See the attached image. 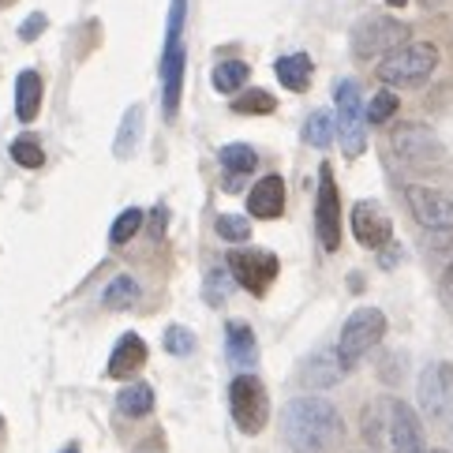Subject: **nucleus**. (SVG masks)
<instances>
[{"instance_id": "15", "label": "nucleus", "mask_w": 453, "mask_h": 453, "mask_svg": "<svg viewBox=\"0 0 453 453\" xmlns=\"http://www.w3.org/2000/svg\"><path fill=\"white\" fill-rule=\"evenodd\" d=\"M248 214H251V218H263V221H273V218L285 214V180H281L278 173L263 176L258 184H251Z\"/></svg>"}, {"instance_id": "9", "label": "nucleus", "mask_w": 453, "mask_h": 453, "mask_svg": "<svg viewBox=\"0 0 453 453\" xmlns=\"http://www.w3.org/2000/svg\"><path fill=\"white\" fill-rule=\"evenodd\" d=\"M315 229H319V240H322V251H337V248H342V196H337V180H334L330 165L319 169Z\"/></svg>"}, {"instance_id": "14", "label": "nucleus", "mask_w": 453, "mask_h": 453, "mask_svg": "<svg viewBox=\"0 0 453 453\" xmlns=\"http://www.w3.org/2000/svg\"><path fill=\"white\" fill-rule=\"evenodd\" d=\"M180 87H184V42H165V60H161V102H165V117L173 120L180 109Z\"/></svg>"}, {"instance_id": "13", "label": "nucleus", "mask_w": 453, "mask_h": 453, "mask_svg": "<svg viewBox=\"0 0 453 453\" xmlns=\"http://www.w3.org/2000/svg\"><path fill=\"white\" fill-rule=\"evenodd\" d=\"M386 416H390V446H394V453H427L424 449V427H419V416L412 412V404L390 397L386 401Z\"/></svg>"}, {"instance_id": "30", "label": "nucleus", "mask_w": 453, "mask_h": 453, "mask_svg": "<svg viewBox=\"0 0 453 453\" xmlns=\"http://www.w3.org/2000/svg\"><path fill=\"white\" fill-rule=\"evenodd\" d=\"M214 229H218L221 240H233V244H244V240H251V221L240 218V214H221Z\"/></svg>"}, {"instance_id": "24", "label": "nucleus", "mask_w": 453, "mask_h": 453, "mask_svg": "<svg viewBox=\"0 0 453 453\" xmlns=\"http://www.w3.org/2000/svg\"><path fill=\"white\" fill-rule=\"evenodd\" d=\"M102 303L109 307V311H127V307H135V303H139V285H135V278H127V273L112 278L109 288L102 293Z\"/></svg>"}, {"instance_id": "35", "label": "nucleus", "mask_w": 453, "mask_h": 453, "mask_svg": "<svg viewBox=\"0 0 453 453\" xmlns=\"http://www.w3.org/2000/svg\"><path fill=\"white\" fill-rule=\"evenodd\" d=\"M439 296H442V303H446V311L453 315V263L446 266V273H442V285H439Z\"/></svg>"}, {"instance_id": "10", "label": "nucleus", "mask_w": 453, "mask_h": 453, "mask_svg": "<svg viewBox=\"0 0 453 453\" xmlns=\"http://www.w3.org/2000/svg\"><path fill=\"white\" fill-rule=\"evenodd\" d=\"M404 203H409L412 218L424 229H453V196L427 184H409L404 188Z\"/></svg>"}, {"instance_id": "33", "label": "nucleus", "mask_w": 453, "mask_h": 453, "mask_svg": "<svg viewBox=\"0 0 453 453\" xmlns=\"http://www.w3.org/2000/svg\"><path fill=\"white\" fill-rule=\"evenodd\" d=\"M229 281L233 278H225V270H210L206 273V293L203 296H206L210 307H221L225 303V285H229Z\"/></svg>"}, {"instance_id": "20", "label": "nucleus", "mask_w": 453, "mask_h": 453, "mask_svg": "<svg viewBox=\"0 0 453 453\" xmlns=\"http://www.w3.org/2000/svg\"><path fill=\"white\" fill-rule=\"evenodd\" d=\"M225 334H229V337H225L229 360H233L236 367H255L258 349H255V334H251L248 322H229V330H225Z\"/></svg>"}, {"instance_id": "22", "label": "nucleus", "mask_w": 453, "mask_h": 453, "mask_svg": "<svg viewBox=\"0 0 453 453\" xmlns=\"http://www.w3.org/2000/svg\"><path fill=\"white\" fill-rule=\"evenodd\" d=\"M218 161H221V169L236 180V176H244V173H255L258 154H255V147H248V142H229V147L218 150Z\"/></svg>"}, {"instance_id": "8", "label": "nucleus", "mask_w": 453, "mask_h": 453, "mask_svg": "<svg viewBox=\"0 0 453 453\" xmlns=\"http://www.w3.org/2000/svg\"><path fill=\"white\" fill-rule=\"evenodd\" d=\"M390 147L401 161H409V165H439V161L446 157L442 139L434 135L427 124H412V120L394 127Z\"/></svg>"}, {"instance_id": "34", "label": "nucleus", "mask_w": 453, "mask_h": 453, "mask_svg": "<svg viewBox=\"0 0 453 453\" xmlns=\"http://www.w3.org/2000/svg\"><path fill=\"white\" fill-rule=\"evenodd\" d=\"M42 30H45V15H42V12H35V15H30V19L19 27V38H23V42H35V38L42 35Z\"/></svg>"}, {"instance_id": "21", "label": "nucleus", "mask_w": 453, "mask_h": 453, "mask_svg": "<svg viewBox=\"0 0 453 453\" xmlns=\"http://www.w3.org/2000/svg\"><path fill=\"white\" fill-rule=\"evenodd\" d=\"M139 139H142V105H132V109L124 112L117 139H112V154H117L120 161H124V157H132L135 147H139Z\"/></svg>"}, {"instance_id": "25", "label": "nucleus", "mask_w": 453, "mask_h": 453, "mask_svg": "<svg viewBox=\"0 0 453 453\" xmlns=\"http://www.w3.org/2000/svg\"><path fill=\"white\" fill-rule=\"evenodd\" d=\"M334 135H337V124H334L330 112H311V117L303 120V142H307V147L326 150L334 142Z\"/></svg>"}, {"instance_id": "11", "label": "nucleus", "mask_w": 453, "mask_h": 453, "mask_svg": "<svg viewBox=\"0 0 453 453\" xmlns=\"http://www.w3.org/2000/svg\"><path fill=\"white\" fill-rule=\"evenodd\" d=\"M419 409L431 419H446L453 412V364H431L419 375Z\"/></svg>"}, {"instance_id": "31", "label": "nucleus", "mask_w": 453, "mask_h": 453, "mask_svg": "<svg viewBox=\"0 0 453 453\" xmlns=\"http://www.w3.org/2000/svg\"><path fill=\"white\" fill-rule=\"evenodd\" d=\"M397 112V94L394 90H379L367 105V124H386Z\"/></svg>"}, {"instance_id": "28", "label": "nucleus", "mask_w": 453, "mask_h": 453, "mask_svg": "<svg viewBox=\"0 0 453 453\" xmlns=\"http://www.w3.org/2000/svg\"><path fill=\"white\" fill-rule=\"evenodd\" d=\"M12 157H15V165H23V169H42L45 165V150H42V142L35 135H19L12 142Z\"/></svg>"}, {"instance_id": "3", "label": "nucleus", "mask_w": 453, "mask_h": 453, "mask_svg": "<svg viewBox=\"0 0 453 453\" xmlns=\"http://www.w3.org/2000/svg\"><path fill=\"white\" fill-rule=\"evenodd\" d=\"M409 23L394 19V15H364L360 23L352 27V57L356 60H375L394 53L397 45L409 42Z\"/></svg>"}, {"instance_id": "37", "label": "nucleus", "mask_w": 453, "mask_h": 453, "mask_svg": "<svg viewBox=\"0 0 453 453\" xmlns=\"http://www.w3.org/2000/svg\"><path fill=\"white\" fill-rule=\"evenodd\" d=\"M15 4V0H0V8H12Z\"/></svg>"}, {"instance_id": "26", "label": "nucleus", "mask_w": 453, "mask_h": 453, "mask_svg": "<svg viewBox=\"0 0 453 453\" xmlns=\"http://www.w3.org/2000/svg\"><path fill=\"white\" fill-rule=\"evenodd\" d=\"M248 75H251V68H248L244 60H221L218 68H214V90H221V94H236V90H244Z\"/></svg>"}, {"instance_id": "36", "label": "nucleus", "mask_w": 453, "mask_h": 453, "mask_svg": "<svg viewBox=\"0 0 453 453\" xmlns=\"http://www.w3.org/2000/svg\"><path fill=\"white\" fill-rule=\"evenodd\" d=\"M382 4H390V8H404V4H409V0H382Z\"/></svg>"}, {"instance_id": "17", "label": "nucleus", "mask_w": 453, "mask_h": 453, "mask_svg": "<svg viewBox=\"0 0 453 453\" xmlns=\"http://www.w3.org/2000/svg\"><path fill=\"white\" fill-rule=\"evenodd\" d=\"M147 364V342H142L139 334H124L117 349H112L109 356V379H127V375H135V371Z\"/></svg>"}, {"instance_id": "4", "label": "nucleus", "mask_w": 453, "mask_h": 453, "mask_svg": "<svg viewBox=\"0 0 453 453\" xmlns=\"http://www.w3.org/2000/svg\"><path fill=\"white\" fill-rule=\"evenodd\" d=\"M382 337H386V315L379 307H356L345 319L342 337H337V356H342L345 367H356Z\"/></svg>"}, {"instance_id": "39", "label": "nucleus", "mask_w": 453, "mask_h": 453, "mask_svg": "<svg viewBox=\"0 0 453 453\" xmlns=\"http://www.w3.org/2000/svg\"><path fill=\"white\" fill-rule=\"evenodd\" d=\"M424 4H439V0H424Z\"/></svg>"}, {"instance_id": "27", "label": "nucleus", "mask_w": 453, "mask_h": 453, "mask_svg": "<svg viewBox=\"0 0 453 453\" xmlns=\"http://www.w3.org/2000/svg\"><path fill=\"white\" fill-rule=\"evenodd\" d=\"M273 109H278V98L270 90H244L233 98V112L240 117H270Z\"/></svg>"}, {"instance_id": "1", "label": "nucleus", "mask_w": 453, "mask_h": 453, "mask_svg": "<svg viewBox=\"0 0 453 453\" xmlns=\"http://www.w3.org/2000/svg\"><path fill=\"white\" fill-rule=\"evenodd\" d=\"M281 434L293 453H330L342 442L345 424L326 397H296L281 412Z\"/></svg>"}, {"instance_id": "7", "label": "nucleus", "mask_w": 453, "mask_h": 453, "mask_svg": "<svg viewBox=\"0 0 453 453\" xmlns=\"http://www.w3.org/2000/svg\"><path fill=\"white\" fill-rule=\"evenodd\" d=\"M229 273L233 281H240L251 296H266L273 278L281 273V263L273 251H258V248H236L229 251Z\"/></svg>"}, {"instance_id": "40", "label": "nucleus", "mask_w": 453, "mask_h": 453, "mask_svg": "<svg viewBox=\"0 0 453 453\" xmlns=\"http://www.w3.org/2000/svg\"><path fill=\"white\" fill-rule=\"evenodd\" d=\"M431 453H442V449H431Z\"/></svg>"}, {"instance_id": "32", "label": "nucleus", "mask_w": 453, "mask_h": 453, "mask_svg": "<svg viewBox=\"0 0 453 453\" xmlns=\"http://www.w3.org/2000/svg\"><path fill=\"white\" fill-rule=\"evenodd\" d=\"M165 349L173 356H188V352H196V337H191V330H184V326H169L165 330Z\"/></svg>"}, {"instance_id": "16", "label": "nucleus", "mask_w": 453, "mask_h": 453, "mask_svg": "<svg viewBox=\"0 0 453 453\" xmlns=\"http://www.w3.org/2000/svg\"><path fill=\"white\" fill-rule=\"evenodd\" d=\"M345 371H349V367L342 364V356L330 352V349H322V352H315V356H307V360H303V367H300V382H303V386H311V390H326V386L342 382Z\"/></svg>"}, {"instance_id": "29", "label": "nucleus", "mask_w": 453, "mask_h": 453, "mask_svg": "<svg viewBox=\"0 0 453 453\" xmlns=\"http://www.w3.org/2000/svg\"><path fill=\"white\" fill-rule=\"evenodd\" d=\"M142 221H147V214H142V210H124V214L117 218V221H112V229H109V240H112V244H117V248H124L127 244V240H132L139 229H142Z\"/></svg>"}, {"instance_id": "18", "label": "nucleus", "mask_w": 453, "mask_h": 453, "mask_svg": "<svg viewBox=\"0 0 453 453\" xmlns=\"http://www.w3.org/2000/svg\"><path fill=\"white\" fill-rule=\"evenodd\" d=\"M42 75L38 72H23L19 79H15V117H19L23 124L30 120H38V112H42Z\"/></svg>"}, {"instance_id": "23", "label": "nucleus", "mask_w": 453, "mask_h": 453, "mask_svg": "<svg viewBox=\"0 0 453 453\" xmlns=\"http://www.w3.org/2000/svg\"><path fill=\"white\" fill-rule=\"evenodd\" d=\"M117 409L124 416H132V419H142L150 409H154V390L147 382H132V386H124V390L117 394Z\"/></svg>"}, {"instance_id": "5", "label": "nucleus", "mask_w": 453, "mask_h": 453, "mask_svg": "<svg viewBox=\"0 0 453 453\" xmlns=\"http://www.w3.org/2000/svg\"><path fill=\"white\" fill-rule=\"evenodd\" d=\"M337 98V139H342V150L349 157H360L367 150V109H364V98H360V83L356 79H342L334 90Z\"/></svg>"}, {"instance_id": "19", "label": "nucleus", "mask_w": 453, "mask_h": 453, "mask_svg": "<svg viewBox=\"0 0 453 453\" xmlns=\"http://www.w3.org/2000/svg\"><path fill=\"white\" fill-rule=\"evenodd\" d=\"M273 72H278L281 87H285V90H293V94H303L307 87H311V75H315V68H311V57H307V53L281 57L278 64H273Z\"/></svg>"}, {"instance_id": "2", "label": "nucleus", "mask_w": 453, "mask_h": 453, "mask_svg": "<svg viewBox=\"0 0 453 453\" xmlns=\"http://www.w3.org/2000/svg\"><path fill=\"white\" fill-rule=\"evenodd\" d=\"M439 68V50L431 42H404L379 60V79L386 87H419Z\"/></svg>"}, {"instance_id": "6", "label": "nucleus", "mask_w": 453, "mask_h": 453, "mask_svg": "<svg viewBox=\"0 0 453 453\" xmlns=\"http://www.w3.org/2000/svg\"><path fill=\"white\" fill-rule=\"evenodd\" d=\"M229 412L236 419V427L244 434H258L266 427L270 416V401H266V386L255 375H236L229 382Z\"/></svg>"}, {"instance_id": "12", "label": "nucleus", "mask_w": 453, "mask_h": 453, "mask_svg": "<svg viewBox=\"0 0 453 453\" xmlns=\"http://www.w3.org/2000/svg\"><path fill=\"white\" fill-rule=\"evenodd\" d=\"M352 236H356V244L360 248H371V251H379L390 244V236H394V221L390 214L379 206V203H356L352 206Z\"/></svg>"}, {"instance_id": "38", "label": "nucleus", "mask_w": 453, "mask_h": 453, "mask_svg": "<svg viewBox=\"0 0 453 453\" xmlns=\"http://www.w3.org/2000/svg\"><path fill=\"white\" fill-rule=\"evenodd\" d=\"M64 453H79V449H75V446H68V449H64Z\"/></svg>"}]
</instances>
